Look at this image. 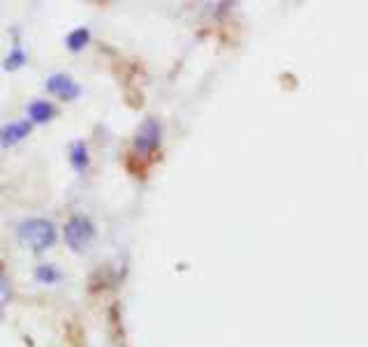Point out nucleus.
I'll return each mask as SVG.
<instances>
[{
    "instance_id": "obj_8",
    "label": "nucleus",
    "mask_w": 368,
    "mask_h": 347,
    "mask_svg": "<svg viewBox=\"0 0 368 347\" xmlns=\"http://www.w3.org/2000/svg\"><path fill=\"white\" fill-rule=\"evenodd\" d=\"M90 42V32L88 28H77V30H72L68 39H65V44H68V49L70 51H81L84 46H88Z\"/></svg>"
},
{
    "instance_id": "obj_3",
    "label": "nucleus",
    "mask_w": 368,
    "mask_h": 347,
    "mask_svg": "<svg viewBox=\"0 0 368 347\" xmlns=\"http://www.w3.org/2000/svg\"><path fill=\"white\" fill-rule=\"evenodd\" d=\"M160 139H162V128L160 123L155 121V118H148V121H144V125L139 128L135 137V149L139 156H151L157 146H160Z\"/></svg>"
},
{
    "instance_id": "obj_5",
    "label": "nucleus",
    "mask_w": 368,
    "mask_h": 347,
    "mask_svg": "<svg viewBox=\"0 0 368 347\" xmlns=\"http://www.w3.org/2000/svg\"><path fill=\"white\" fill-rule=\"evenodd\" d=\"M32 130V121H14L3 128V146H12L28 135Z\"/></svg>"
},
{
    "instance_id": "obj_10",
    "label": "nucleus",
    "mask_w": 368,
    "mask_h": 347,
    "mask_svg": "<svg viewBox=\"0 0 368 347\" xmlns=\"http://www.w3.org/2000/svg\"><path fill=\"white\" fill-rule=\"evenodd\" d=\"M23 63H26L23 49H21V46H14V51H12L8 58H5V70H17V68H21Z\"/></svg>"
},
{
    "instance_id": "obj_2",
    "label": "nucleus",
    "mask_w": 368,
    "mask_h": 347,
    "mask_svg": "<svg viewBox=\"0 0 368 347\" xmlns=\"http://www.w3.org/2000/svg\"><path fill=\"white\" fill-rule=\"evenodd\" d=\"M95 238V225L88 218L75 216L65 225V241L75 252H81Z\"/></svg>"
},
{
    "instance_id": "obj_6",
    "label": "nucleus",
    "mask_w": 368,
    "mask_h": 347,
    "mask_svg": "<svg viewBox=\"0 0 368 347\" xmlns=\"http://www.w3.org/2000/svg\"><path fill=\"white\" fill-rule=\"evenodd\" d=\"M28 113H30V121L35 123H47L54 118V106H51L49 102H44V100H35L30 106H28Z\"/></svg>"
},
{
    "instance_id": "obj_4",
    "label": "nucleus",
    "mask_w": 368,
    "mask_h": 347,
    "mask_svg": "<svg viewBox=\"0 0 368 347\" xmlns=\"http://www.w3.org/2000/svg\"><path fill=\"white\" fill-rule=\"evenodd\" d=\"M47 91L54 93V95H58L61 100H75L79 97V93H81V88L72 82V79L68 75H54L47 79Z\"/></svg>"
},
{
    "instance_id": "obj_7",
    "label": "nucleus",
    "mask_w": 368,
    "mask_h": 347,
    "mask_svg": "<svg viewBox=\"0 0 368 347\" xmlns=\"http://www.w3.org/2000/svg\"><path fill=\"white\" fill-rule=\"evenodd\" d=\"M70 162L77 171H84L88 167V149L84 142H77L70 151Z\"/></svg>"
},
{
    "instance_id": "obj_9",
    "label": "nucleus",
    "mask_w": 368,
    "mask_h": 347,
    "mask_svg": "<svg viewBox=\"0 0 368 347\" xmlns=\"http://www.w3.org/2000/svg\"><path fill=\"white\" fill-rule=\"evenodd\" d=\"M35 276H37L39 283L54 285V283H58V280H61V271H58L56 266H51V264H42V266H37Z\"/></svg>"
},
{
    "instance_id": "obj_1",
    "label": "nucleus",
    "mask_w": 368,
    "mask_h": 347,
    "mask_svg": "<svg viewBox=\"0 0 368 347\" xmlns=\"http://www.w3.org/2000/svg\"><path fill=\"white\" fill-rule=\"evenodd\" d=\"M19 236H21V241L28 243L35 252H42V250H47L49 245H54L56 229L49 220L30 218V220H23V223L19 225Z\"/></svg>"
}]
</instances>
